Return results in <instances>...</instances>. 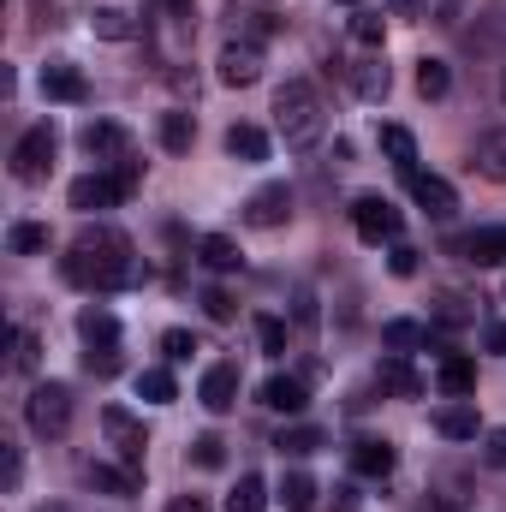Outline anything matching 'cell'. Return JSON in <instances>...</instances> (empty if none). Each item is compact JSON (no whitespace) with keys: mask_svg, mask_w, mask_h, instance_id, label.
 I'll use <instances>...</instances> for the list:
<instances>
[{"mask_svg":"<svg viewBox=\"0 0 506 512\" xmlns=\"http://www.w3.org/2000/svg\"><path fill=\"white\" fill-rule=\"evenodd\" d=\"M60 274L72 286H90V292H131L149 280V262L131 251V239L108 221H84L72 251L60 256Z\"/></svg>","mask_w":506,"mask_h":512,"instance_id":"obj_1","label":"cell"},{"mask_svg":"<svg viewBox=\"0 0 506 512\" xmlns=\"http://www.w3.org/2000/svg\"><path fill=\"white\" fill-rule=\"evenodd\" d=\"M274 126H280V137H286V149H298V155L322 143L328 108H322V96H316L310 78H286V84L274 90Z\"/></svg>","mask_w":506,"mask_h":512,"instance_id":"obj_2","label":"cell"},{"mask_svg":"<svg viewBox=\"0 0 506 512\" xmlns=\"http://www.w3.org/2000/svg\"><path fill=\"white\" fill-rule=\"evenodd\" d=\"M24 423H30V435L60 441V435L72 429V387L66 382H36L30 399H24Z\"/></svg>","mask_w":506,"mask_h":512,"instance_id":"obj_3","label":"cell"},{"mask_svg":"<svg viewBox=\"0 0 506 512\" xmlns=\"http://www.w3.org/2000/svg\"><path fill=\"white\" fill-rule=\"evenodd\" d=\"M54 149H60V131H54V120L30 126L18 143H12V179H18V185H42V179L54 173Z\"/></svg>","mask_w":506,"mask_h":512,"instance_id":"obj_4","label":"cell"},{"mask_svg":"<svg viewBox=\"0 0 506 512\" xmlns=\"http://www.w3.org/2000/svg\"><path fill=\"white\" fill-rule=\"evenodd\" d=\"M102 435H108V447L120 453V465H131V471H143L149 435H143V423L131 417L126 405H108V411H102Z\"/></svg>","mask_w":506,"mask_h":512,"instance_id":"obj_5","label":"cell"},{"mask_svg":"<svg viewBox=\"0 0 506 512\" xmlns=\"http://www.w3.org/2000/svg\"><path fill=\"white\" fill-rule=\"evenodd\" d=\"M352 227H358V239H364V245H393L405 221H399V209H393L387 197L370 191V197H358V203H352Z\"/></svg>","mask_w":506,"mask_h":512,"instance_id":"obj_6","label":"cell"},{"mask_svg":"<svg viewBox=\"0 0 506 512\" xmlns=\"http://www.w3.org/2000/svg\"><path fill=\"white\" fill-rule=\"evenodd\" d=\"M405 191H411V203H417V209H429L435 221H453V215H459V191H453L441 173L411 167V173H405Z\"/></svg>","mask_w":506,"mask_h":512,"instance_id":"obj_7","label":"cell"},{"mask_svg":"<svg viewBox=\"0 0 506 512\" xmlns=\"http://www.w3.org/2000/svg\"><path fill=\"white\" fill-rule=\"evenodd\" d=\"M292 185H262L251 203H245V227H256V233H274V227H286L292 221Z\"/></svg>","mask_w":506,"mask_h":512,"instance_id":"obj_8","label":"cell"},{"mask_svg":"<svg viewBox=\"0 0 506 512\" xmlns=\"http://www.w3.org/2000/svg\"><path fill=\"white\" fill-rule=\"evenodd\" d=\"M215 78H221L227 90H251L256 78H262V48H256V42H227L221 60H215Z\"/></svg>","mask_w":506,"mask_h":512,"instance_id":"obj_9","label":"cell"},{"mask_svg":"<svg viewBox=\"0 0 506 512\" xmlns=\"http://www.w3.org/2000/svg\"><path fill=\"white\" fill-rule=\"evenodd\" d=\"M72 209L78 215H102V209H114V203H126V191H120V179L114 173H84V179H72Z\"/></svg>","mask_w":506,"mask_h":512,"instance_id":"obj_10","label":"cell"},{"mask_svg":"<svg viewBox=\"0 0 506 512\" xmlns=\"http://www.w3.org/2000/svg\"><path fill=\"white\" fill-rule=\"evenodd\" d=\"M78 143H84V155H90V161H108V167L131 155V131L114 126V120H90V126L78 131Z\"/></svg>","mask_w":506,"mask_h":512,"instance_id":"obj_11","label":"cell"},{"mask_svg":"<svg viewBox=\"0 0 506 512\" xmlns=\"http://www.w3.org/2000/svg\"><path fill=\"white\" fill-rule=\"evenodd\" d=\"M227 24H233V36H239V42H262V36H280V30H286V18H280V12L251 6V0H227Z\"/></svg>","mask_w":506,"mask_h":512,"instance_id":"obj_12","label":"cell"},{"mask_svg":"<svg viewBox=\"0 0 506 512\" xmlns=\"http://www.w3.org/2000/svg\"><path fill=\"white\" fill-rule=\"evenodd\" d=\"M42 96L48 102H90V78L72 60H48L42 66Z\"/></svg>","mask_w":506,"mask_h":512,"instance_id":"obj_13","label":"cell"},{"mask_svg":"<svg viewBox=\"0 0 506 512\" xmlns=\"http://www.w3.org/2000/svg\"><path fill=\"white\" fill-rule=\"evenodd\" d=\"M256 399H262L268 411H286V417H298V411L310 405V382H304V376H268V382L256 387Z\"/></svg>","mask_w":506,"mask_h":512,"instance_id":"obj_14","label":"cell"},{"mask_svg":"<svg viewBox=\"0 0 506 512\" xmlns=\"http://www.w3.org/2000/svg\"><path fill=\"white\" fill-rule=\"evenodd\" d=\"M197 399H203L215 417L233 411V405H239V370H233V364H209V370H203V387H197Z\"/></svg>","mask_w":506,"mask_h":512,"instance_id":"obj_15","label":"cell"},{"mask_svg":"<svg viewBox=\"0 0 506 512\" xmlns=\"http://www.w3.org/2000/svg\"><path fill=\"white\" fill-rule=\"evenodd\" d=\"M453 251L465 262H477V268H495V262H506V227H477V233L453 239Z\"/></svg>","mask_w":506,"mask_h":512,"instance_id":"obj_16","label":"cell"},{"mask_svg":"<svg viewBox=\"0 0 506 512\" xmlns=\"http://www.w3.org/2000/svg\"><path fill=\"white\" fill-rule=\"evenodd\" d=\"M471 173H483V179L506 185V126H495V131L477 137V149H471Z\"/></svg>","mask_w":506,"mask_h":512,"instance_id":"obj_17","label":"cell"},{"mask_svg":"<svg viewBox=\"0 0 506 512\" xmlns=\"http://www.w3.org/2000/svg\"><path fill=\"white\" fill-rule=\"evenodd\" d=\"M346 78H352V90H358L364 102H381V96L393 90V72H387V60H381V54H364L358 66H346Z\"/></svg>","mask_w":506,"mask_h":512,"instance_id":"obj_18","label":"cell"},{"mask_svg":"<svg viewBox=\"0 0 506 512\" xmlns=\"http://www.w3.org/2000/svg\"><path fill=\"white\" fill-rule=\"evenodd\" d=\"M393 441H381V435H364V441H352V471L358 477H387L393 471Z\"/></svg>","mask_w":506,"mask_h":512,"instance_id":"obj_19","label":"cell"},{"mask_svg":"<svg viewBox=\"0 0 506 512\" xmlns=\"http://www.w3.org/2000/svg\"><path fill=\"white\" fill-rule=\"evenodd\" d=\"M435 429H441L447 441H477L483 423H477V405H471V399H453V405L435 411Z\"/></svg>","mask_w":506,"mask_h":512,"instance_id":"obj_20","label":"cell"},{"mask_svg":"<svg viewBox=\"0 0 506 512\" xmlns=\"http://www.w3.org/2000/svg\"><path fill=\"white\" fill-rule=\"evenodd\" d=\"M84 483L102 489V495H137V471H131V465H102V459H90V465H84Z\"/></svg>","mask_w":506,"mask_h":512,"instance_id":"obj_21","label":"cell"},{"mask_svg":"<svg viewBox=\"0 0 506 512\" xmlns=\"http://www.w3.org/2000/svg\"><path fill=\"white\" fill-rule=\"evenodd\" d=\"M316 495H322V489H316L310 471H286L280 489H274V501H280L286 512H316Z\"/></svg>","mask_w":506,"mask_h":512,"instance_id":"obj_22","label":"cell"},{"mask_svg":"<svg viewBox=\"0 0 506 512\" xmlns=\"http://www.w3.org/2000/svg\"><path fill=\"white\" fill-rule=\"evenodd\" d=\"M429 316H435V328H471V322H477V298H465V292H435Z\"/></svg>","mask_w":506,"mask_h":512,"instance_id":"obj_23","label":"cell"},{"mask_svg":"<svg viewBox=\"0 0 506 512\" xmlns=\"http://www.w3.org/2000/svg\"><path fill=\"white\" fill-rule=\"evenodd\" d=\"M78 334H84V346H114L120 340V316L102 310V304H84L78 310Z\"/></svg>","mask_w":506,"mask_h":512,"instance_id":"obj_24","label":"cell"},{"mask_svg":"<svg viewBox=\"0 0 506 512\" xmlns=\"http://www.w3.org/2000/svg\"><path fill=\"white\" fill-rule=\"evenodd\" d=\"M376 382L387 387V393H399V399H423V376L393 352V358H381V370H376Z\"/></svg>","mask_w":506,"mask_h":512,"instance_id":"obj_25","label":"cell"},{"mask_svg":"<svg viewBox=\"0 0 506 512\" xmlns=\"http://www.w3.org/2000/svg\"><path fill=\"white\" fill-rule=\"evenodd\" d=\"M90 30H96L102 42H131V36H137L143 24L131 18L126 6H96V12H90Z\"/></svg>","mask_w":506,"mask_h":512,"instance_id":"obj_26","label":"cell"},{"mask_svg":"<svg viewBox=\"0 0 506 512\" xmlns=\"http://www.w3.org/2000/svg\"><path fill=\"white\" fill-rule=\"evenodd\" d=\"M381 346L405 358V352L429 346V328H423V322H411V316H393V322H381Z\"/></svg>","mask_w":506,"mask_h":512,"instance_id":"obj_27","label":"cell"},{"mask_svg":"<svg viewBox=\"0 0 506 512\" xmlns=\"http://www.w3.org/2000/svg\"><path fill=\"white\" fill-rule=\"evenodd\" d=\"M197 256H203V268H215V274H233V268L245 262V251H239L227 233H203V239H197Z\"/></svg>","mask_w":506,"mask_h":512,"instance_id":"obj_28","label":"cell"},{"mask_svg":"<svg viewBox=\"0 0 506 512\" xmlns=\"http://www.w3.org/2000/svg\"><path fill=\"white\" fill-rule=\"evenodd\" d=\"M274 447H280L286 459H310V453H322V447H328V435H322V429H310V423H292V429H280V435H274Z\"/></svg>","mask_w":506,"mask_h":512,"instance_id":"obj_29","label":"cell"},{"mask_svg":"<svg viewBox=\"0 0 506 512\" xmlns=\"http://www.w3.org/2000/svg\"><path fill=\"white\" fill-rule=\"evenodd\" d=\"M227 155H233V161H268V131L262 126H233L227 131Z\"/></svg>","mask_w":506,"mask_h":512,"instance_id":"obj_30","label":"cell"},{"mask_svg":"<svg viewBox=\"0 0 506 512\" xmlns=\"http://www.w3.org/2000/svg\"><path fill=\"white\" fill-rule=\"evenodd\" d=\"M197 143V114H161V149H173V155H185Z\"/></svg>","mask_w":506,"mask_h":512,"instance_id":"obj_31","label":"cell"},{"mask_svg":"<svg viewBox=\"0 0 506 512\" xmlns=\"http://www.w3.org/2000/svg\"><path fill=\"white\" fill-rule=\"evenodd\" d=\"M381 149H387V161H393L399 173L417 167V137H411L405 126H381Z\"/></svg>","mask_w":506,"mask_h":512,"instance_id":"obj_32","label":"cell"},{"mask_svg":"<svg viewBox=\"0 0 506 512\" xmlns=\"http://www.w3.org/2000/svg\"><path fill=\"white\" fill-rule=\"evenodd\" d=\"M441 393H453V399L477 393V364H471V358H453V352H447V364H441Z\"/></svg>","mask_w":506,"mask_h":512,"instance_id":"obj_33","label":"cell"},{"mask_svg":"<svg viewBox=\"0 0 506 512\" xmlns=\"http://www.w3.org/2000/svg\"><path fill=\"white\" fill-rule=\"evenodd\" d=\"M268 507V483L256 477V471H245L239 483H233V495H227V512H262Z\"/></svg>","mask_w":506,"mask_h":512,"instance_id":"obj_34","label":"cell"},{"mask_svg":"<svg viewBox=\"0 0 506 512\" xmlns=\"http://www.w3.org/2000/svg\"><path fill=\"white\" fill-rule=\"evenodd\" d=\"M6 245H12V256H42L48 251V227H42V221H12Z\"/></svg>","mask_w":506,"mask_h":512,"instance_id":"obj_35","label":"cell"},{"mask_svg":"<svg viewBox=\"0 0 506 512\" xmlns=\"http://www.w3.org/2000/svg\"><path fill=\"white\" fill-rule=\"evenodd\" d=\"M447 84H453L447 60H417V96H423V102H441V96H447Z\"/></svg>","mask_w":506,"mask_h":512,"instance_id":"obj_36","label":"cell"},{"mask_svg":"<svg viewBox=\"0 0 506 512\" xmlns=\"http://www.w3.org/2000/svg\"><path fill=\"white\" fill-rule=\"evenodd\" d=\"M36 358H42L36 334H30V328H12V358H6V370H12V376H30V370H36Z\"/></svg>","mask_w":506,"mask_h":512,"instance_id":"obj_37","label":"cell"},{"mask_svg":"<svg viewBox=\"0 0 506 512\" xmlns=\"http://www.w3.org/2000/svg\"><path fill=\"white\" fill-rule=\"evenodd\" d=\"M173 393H179L173 370H143V376H137V399H149V405H167Z\"/></svg>","mask_w":506,"mask_h":512,"instance_id":"obj_38","label":"cell"},{"mask_svg":"<svg viewBox=\"0 0 506 512\" xmlns=\"http://www.w3.org/2000/svg\"><path fill=\"white\" fill-rule=\"evenodd\" d=\"M191 465H197V471H221V465H227V441H221V435H197V441H191Z\"/></svg>","mask_w":506,"mask_h":512,"instance_id":"obj_39","label":"cell"},{"mask_svg":"<svg viewBox=\"0 0 506 512\" xmlns=\"http://www.w3.org/2000/svg\"><path fill=\"white\" fill-rule=\"evenodd\" d=\"M256 346L268 358H286V322L280 316H256Z\"/></svg>","mask_w":506,"mask_h":512,"instance_id":"obj_40","label":"cell"},{"mask_svg":"<svg viewBox=\"0 0 506 512\" xmlns=\"http://www.w3.org/2000/svg\"><path fill=\"white\" fill-rule=\"evenodd\" d=\"M84 376H102V382L120 376V340H114V346H90V352H84Z\"/></svg>","mask_w":506,"mask_h":512,"instance_id":"obj_41","label":"cell"},{"mask_svg":"<svg viewBox=\"0 0 506 512\" xmlns=\"http://www.w3.org/2000/svg\"><path fill=\"white\" fill-rule=\"evenodd\" d=\"M191 352H203L197 334H185V328H167V334H161V358H167V364H185Z\"/></svg>","mask_w":506,"mask_h":512,"instance_id":"obj_42","label":"cell"},{"mask_svg":"<svg viewBox=\"0 0 506 512\" xmlns=\"http://www.w3.org/2000/svg\"><path fill=\"white\" fill-rule=\"evenodd\" d=\"M352 36H358L364 48H381V42H387V18H381V12H358V18H352Z\"/></svg>","mask_w":506,"mask_h":512,"instance_id":"obj_43","label":"cell"},{"mask_svg":"<svg viewBox=\"0 0 506 512\" xmlns=\"http://www.w3.org/2000/svg\"><path fill=\"white\" fill-rule=\"evenodd\" d=\"M18 477H24V459H18V447H12V441H0V489L12 495V489H18Z\"/></svg>","mask_w":506,"mask_h":512,"instance_id":"obj_44","label":"cell"},{"mask_svg":"<svg viewBox=\"0 0 506 512\" xmlns=\"http://www.w3.org/2000/svg\"><path fill=\"white\" fill-rule=\"evenodd\" d=\"M203 310H209L215 322H233V316H239V304H233V292H221V286H209V292H203Z\"/></svg>","mask_w":506,"mask_h":512,"instance_id":"obj_45","label":"cell"},{"mask_svg":"<svg viewBox=\"0 0 506 512\" xmlns=\"http://www.w3.org/2000/svg\"><path fill=\"white\" fill-rule=\"evenodd\" d=\"M161 78H167V84H173V90H179L185 102H197V72H185L179 60H167V72H161Z\"/></svg>","mask_w":506,"mask_h":512,"instance_id":"obj_46","label":"cell"},{"mask_svg":"<svg viewBox=\"0 0 506 512\" xmlns=\"http://www.w3.org/2000/svg\"><path fill=\"white\" fill-rule=\"evenodd\" d=\"M387 268H393V274H399V280H411V274H417V251H411V245H399V239H393V251H387Z\"/></svg>","mask_w":506,"mask_h":512,"instance_id":"obj_47","label":"cell"},{"mask_svg":"<svg viewBox=\"0 0 506 512\" xmlns=\"http://www.w3.org/2000/svg\"><path fill=\"white\" fill-rule=\"evenodd\" d=\"M483 465L506 471V429H489V435H483Z\"/></svg>","mask_w":506,"mask_h":512,"instance_id":"obj_48","label":"cell"},{"mask_svg":"<svg viewBox=\"0 0 506 512\" xmlns=\"http://www.w3.org/2000/svg\"><path fill=\"white\" fill-rule=\"evenodd\" d=\"M161 6H167V18L191 36V24H197V0H161Z\"/></svg>","mask_w":506,"mask_h":512,"instance_id":"obj_49","label":"cell"},{"mask_svg":"<svg viewBox=\"0 0 506 512\" xmlns=\"http://www.w3.org/2000/svg\"><path fill=\"white\" fill-rule=\"evenodd\" d=\"M322 512H358V483H340L334 495H328V507Z\"/></svg>","mask_w":506,"mask_h":512,"instance_id":"obj_50","label":"cell"},{"mask_svg":"<svg viewBox=\"0 0 506 512\" xmlns=\"http://www.w3.org/2000/svg\"><path fill=\"white\" fill-rule=\"evenodd\" d=\"M483 346H489L495 358H506V322H489V328H483Z\"/></svg>","mask_w":506,"mask_h":512,"instance_id":"obj_51","label":"cell"},{"mask_svg":"<svg viewBox=\"0 0 506 512\" xmlns=\"http://www.w3.org/2000/svg\"><path fill=\"white\" fill-rule=\"evenodd\" d=\"M292 316L310 328V322H316V298H310V292H298V298H292Z\"/></svg>","mask_w":506,"mask_h":512,"instance_id":"obj_52","label":"cell"},{"mask_svg":"<svg viewBox=\"0 0 506 512\" xmlns=\"http://www.w3.org/2000/svg\"><path fill=\"white\" fill-rule=\"evenodd\" d=\"M30 6H36V24H60V6L54 0H30Z\"/></svg>","mask_w":506,"mask_h":512,"instance_id":"obj_53","label":"cell"},{"mask_svg":"<svg viewBox=\"0 0 506 512\" xmlns=\"http://www.w3.org/2000/svg\"><path fill=\"white\" fill-rule=\"evenodd\" d=\"M167 512H209V501H203V495H179Z\"/></svg>","mask_w":506,"mask_h":512,"instance_id":"obj_54","label":"cell"},{"mask_svg":"<svg viewBox=\"0 0 506 512\" xmlns=\"http://www.w3.org/2000/svg\"><path fill=\"white\" fill-rule=\"evenodd\" d=\"M387 6H393V12H417L423 0H387Z\"/></svg>","mask_w":506,"mask_h":512,"instance_id":"obj_55","label":"cell"},{"mask_svg":"<svg viewBox=\"0 0 506 512\" xmlns=\"http://www.w3.org/2000/svg\"><path fill=\"white\" fill-rule=\"evenodd\" d=\"M36 512H78V507H36Z\"/></svg>","mask_w":506,"mask_h":512,"instance_id":"obj_56","label":"cell"},{"mask_svg":"<svg viewBox=\"0 0 506 512\" xmlns=\"http://www.w3.org/2000/svg\"><path fill=\"white\" fill-rule=\"evenodd\" d=\"M501 96H506V72H501Z\"/></svg>","mask_w":506,"mask_h":512,"instance_id":"obj_57","label":"cell"},{"mask_svg":"<svg viewBox=\"0 0 506 512\" xmlns=\"http://www.w3.org/2000/svg\"><path fill=\"white\" fill-rule=\"evenodd\" d=\"M346 6H352V0H346Z\"/></svg>","mask_w":506,"mask_h":512,"instance_id":"obj_58","label":"cell"}]
</instances>
